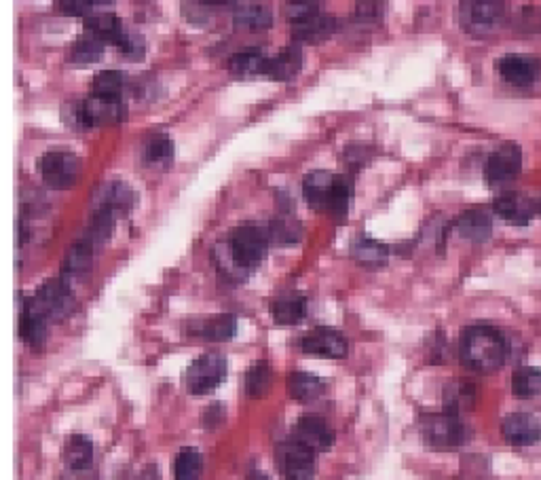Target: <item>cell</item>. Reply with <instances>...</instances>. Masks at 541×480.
<instances>
[{"label": "cell", "mask_w": 541, "mask_h": 480, "mask_svg": "<svg viewBox=\"0 0 541 480\" xmlns=\"http://www.w3.org/2000/svg\"><path fill=\"white\" fill-rule=\"evenodd\" d=\"M275 461L284 480H311L315 474V453L303 445H298L296 440L279 445Z\"/></svg>", "instance_id": "cell-4"}, {"label": "cell", "mask_w": 541, "mask_h": 480, "mask_svg": "<svg viewBox=\"0 0 541 480\" xmlns=\"http://www.w3.org/2000/svg\"><path fill=\"white\" fill-rule=\"evenodd\" d=\"M248 480H269L265 474H252Z\"/></svg>", "instance_id": "cell-31"}, {"label": "cell", "mask_w": 541, "mask_h": 480, "mask_svg": "<svg viewBox=\"0 0 541 480\" xmlns=\"http://www.w3.org/2000/svg\"><path fill=\"white\" fill-rule=\"evenodd\" d=\"M91 459V447L83 438L72 440L68 445V464L72 468H85Z\"/></svg>", "instance_id": "cell-29"}, {"label": "cell", "mask_w": 541, "mask_h": 480, "mask_svg": "<svg viewBox=\"0 0 541 480\" xmlns=\"http://www.w3.org/2000/svg\"><path fill=\"white\" fill-rule=\"evenodd\" d=\"M332 178L334 174L326 170H315L305 176L303 180V195L309 203V208L317 212H326L328 210V197L332 189Z\"/></svg>", "instance_id": "cell-16"}, {"label": "cell", "mask_w": 541, "mask_h": 480, "mask_svg": "<svg viewBox=\"0 0 541 480\" xmlns=\"http://www.w3.org/2000/svg\"><path fill=\"white\" fill-rule=\"evenodd\" d=\"M203 472V457L197 449H182L176 457V480H199Z\"/></svg>", "instance_id": "cell-26"}, {"label": "cell", "mask_w": 541, "mask_h": 480, "mask_svg": "<svg viewBox=\"0 0 541 480\" xmlns=\"http://www.w3.org/2000/svg\"><path fill=\"white\" fill-rule=\"evenodd\" d=\"M315 11H317L315 3H290L288 5V15H290L292 22L301 20V17H305L309 13H315Z\"/></svg>", "instance_id": "cell-30"}, {"label": "cell", "mask_w": 541, "mask_h": 480, "mask_svg": "<svg viewBox=\"0 0 541 480\" xmlns=\"http://www.w3.org/2000/svg\"><path fill=\"white\" fill-rule=\"evenodd\" d=\"M269 58L260 49H246L231 58V70L241 77L252 75H265Z\"/></svg>", "instance_id": "cell-22"}, {"label": "cell", "mask_w": 541, "mask_h": 480, "mask_svg": "<svg viewBox=\"0 0 541 480\" xmlns=\"http://www.w3.org/2000/svg\"><path fill=\"white\" fill-rule=\"evenodd\" d=\"M503 5L501 3H463L459 11V20L465 32L474 36H487L495 32L503 22Z\"/></svg>", "instance_id": "cell-6"}, {"label": "cell", "mask_w": 541, "mask_h": 480, "mask_svg": "<svg viewBox=\"0 0 541 480\" xmlns=\"http://www.w3.org/2000/svg\"><path fill=\"white\" fill-rule=\"evenodd\" d=\"M497 72L503 81L514 87H531L541 75V62L535 55L510 53L497 60Z\"/></svg>", "instance_id": "cell-8"}, {"label": "cell", "mask_w": 541, "mask_h": 480, "mask_svg": "<svg viewBox=\"0 0 541 480\" xmlns=\"http://www.w3.org/2000/svg\"><path fill=\"white\" fill-rule=\"evenodd\" d=\"M227 375V360L220 354H205L197 358L186 371V385L193 394H210Z\"/></svg>", "instance_id": "cell-5"}, {"label": "cell", "mask_w": 541, "mask_h": 480, "mask_svg": "<svg viewBox=\"0 0 541 480\" xmlns=\"http://www.w3.org/2000/svg\"><path fill=\"white\" fill-rule=\"evenodd\" d=\"M503 436L514 447L537 445L541 438V421L531 413H512L503 421Z\"/></svg>", "instance_id": "cell-11"}, {"label": "cell", "mask_w": 541, "mask_h": 480, "mask_svg": "<svg viewBox=\"0 0 541 480\" xmlns=\"http://www.w3.org/2000/svg\"><path fill=\"white\" fill-rule=\"evenodd\" d=\"M301 237H303L301 223H298V220H294V218H290V216H279L271 223L269 239H273L275 244L290 246V244H296Z\"/></svg>", "instance_id": "cell-25"}, {"label": "cell", "mask_w": 541, "mask_h": 480, "mask_svg": "<svg viewBox=\"0 0 541 480\" xmlns=\"http://www.w3.org/2000/svg\"><path fill=\"white\" fill-rule=\"evenodd\" d=\"M235 24L241 30H250V32H260L267 30L273 24V15L267 7L263 5H244L235 13Z\"/></svg>", "instance_id": "cell-23"}, {"label": "cell", "mask_w": 541, "mask_h": 480, "mask_svg": "<svg viewBox=\"0 0 541 480\" xmlns=\"http://www.w3.org/2000/svg\"><path fill=\"white\" fill-rule=\"evenodd\" d=\"M324 390L326 385L317 375L298 371L288 377V392L298 402H313L324 394Z\"/></svg>", "instance_id": "cell-19"}, {"label": "cell", "mask_w": 541, "mask_h": 480, "mask_svg": "<svg viewBox=\"0 0 541 480\" xmlns=\"http://www.w3.org/2000/svg\"><path fill=\"white\" fill-rule=\"evenodd\" d=\"M267 250H269V231L258 225H246L235 229L227 246V252L233 258V263L246 273L248 269L256 267L263 261L267 256Z\"/></svg>", "instance_id": "cell-2"}, {"label": "cell", "mask_w": 541, "mask_h": 480, "mask_svg": "<svg viewBox=\"0 0 541 480\" xmlns=\"http://www.w3.org/2000/svg\"><path fill=\"white\" fill-rule=\"evenodd\" d=\"M351 256L364 267H381L387 263L389 250L385 244L375 242V239L360 237L358 242H353L351 246Z\"/></svg>", "instance_id": "cell-20"}, {"label": "cell", "mask_w": 541, "mask_h": 480, "mask_svg": "<svg viewBox=\"0 0 541 480\" xmlns=\"http://www.w3.org/2000/svg\"><path fill=\"white\" fill-rule=\"evenodd\" d=\"M301 349L305 354L322 356V358H345L349 352V343L339 330L326 326L313 328L301 339Z\"/></svg>", "instance_id": "cell-9"}, {"label": "cell", "mask_w": 541, "mask_h": 480, "mask_svg": "<svg viewBox=\"0 0 541 480\" xmlns=\"http://www.w3.org/2000/svg\"><path fill=\"white\" fill-rule=\"evenodd\" d=\"M421 436L425 438L427 445L432 447H459L468 438V430H465L463 421L459 415L453 413H436V415H425L419 423Z\"/></svg>", "instance_id": "cell-3"}, {"label": "cell", "mask_w": 541, "mask_h": 480, "mask_svg": "<svg viewBox=\"0 0 541 480\" xmlns=\"http://www.w3.org/2000/svg\"><path fill=\"white\" fill-rule=\"evenodd\" d=\"M301 68H303V51L301 47L290 45L282 53L269 58L265 75L271 77L273 81H292L298 77Z\"/></svg>", "instance_id": "cell-14"}, {"label": "cell", "mask_w": 541, "mask_h": 480, "mask_svg": "<svg viewBox=\"0 0 541 480\" xmlns=\"http://www.w3.org/2000/svg\"><path fill=\"white\" fill-rule=\"evenodd\" d=\"M237 330V322L233 316H218L210 322H205L201 332L205 339H212V341H225V339H231L235 335Z\"/></svg>", "instance_id": "cell-28"}, {"label": "cell", "mask_w": 541, "mask_h": 480, "mask_svg": "<svg viewBox=\"0 0 541 480\" xmlns=\"http://www.w3.org/2000/svg\"><path fill=\"white\" fill-rule=\"evenodd\" d=\"M495 214L514 227H527L535 216V203L520 193H503L495 201Z\"/></svg>", "instance_id": "cell-13"}, {"label": "cell", "mask_w": 541, "mask_h": 480, "mask_svg": "<svg viewBox=\"0 0 541 480\" xmlns=\"http://www.w3.org/2000/svg\"><path fill=\"white\" fill-rule=\"evenodd\" d=\"M292 28H294L292 32H294L296 41L315 45V43H322V41L330 39L334 30H337V20L326 13L315 11V13L301 17V20L292 22Z\"/></svg>", "instance_id": "cell-12"}, {"label": "cell", "mask_w": 541, "mask_h": 480, "mask_svg": "<svg viewBox=\"0 0 541 480\" xmlns=\"http://www.w3.org/2000/svg\"><path fill=\"white\" fill-rule=\"evenodd\" d=\"M512 392L518 398H533L541 392V371L535 366H522L512 375Z\"/></svg>", "instance_id": "cell-24"}, {"label": "cell", "mask_w": 541, "mask_h": 480, "mask_svg": "<svg viewBox=\"0 0 541 480\" xmlns=\"http://www.w3.org/2000/svg\"><path fill=\"white\" fill-rule=\"evenodd\" d=\"M522 170V151L516 142L501 144L487 161V180L491 187H506Z\"/></svg>", "instance_id": "cell-7"}, {"label": "cell", "mask_w": 541, "mask_h": 480, "mask_svg": "<svg viewBox=\"0 0 541 480\" xmlns=\"http://www.w3.org/2000/svg\"><path fill=\"white\" fill-rule=\"evenodd\" d=\"M271 381H273V375H271V368L267 362H256L250 373L246 377V387H248V394L250 396H265L269 392L271 387Z\"/></svg>", "instance_id": "cell-27"}, {"label": "cell", "mask_w": 541, "mask_h": 480, "mask_svg": "<svg viewBox=\"0 0 541 480\" xmlns=\"http://www.w3.org/2000/svg\"><path fill=\"white\" fill-rule=\"evenodd\" d=\"M294 440L309 451H328L334 445V432L320 415H303L294 426Z\"/></svg>", "instance_id": "cell-10"}, {"label": "cell", "mask_w": 541, "mask_h": 480, "mask_svg": "<svg viewBox=\"0 0 541 480\" xmlns=\"http://www.w3.org/2000/svg\"><path fill=\"white\" fill-rule=\"evenodd\" d=\"M351 197H353V180L351 176L345 174H337L332 178V189H330V197H328V210L330 216L334 220H343L347 218L349 206H351Z\"/></svg>", "instance_id": "cell-18"}, {"label": "cell", "mask_w": 541, "mask_h": 480, "mask_svg": "<svg viewBox=\"0 0 541 480\" xmlns=\"http://www.w3.org/2000/svg\"><path fill=\"white\" fill-rule=\"evenodd\" d=\"M455 229L459 231L461 237L470 239V242H478V244L487 242L493 233V216L482 208L468 210L457 218Z\"/></svg>", "instance_id": "cell-15"}, {"label": "cell", "mask_w": 541, "mask_h": 480, "mask_svg": "<svg viewBox=\"0 0 541 480\" xmlns=\"http://www.w3.org/2000/svg\"><path fill=\"white\" fill-rule=\"evenodd\" d=\"M461 362L476 373H495L506 362L508 345L491 326H470L459 341Z\"/></svg>", "instance_id": "cell-1"}, {"label": "cell", "mask_w": 541, "mask_h": 480, "mask_svg": "<svg viewBox=\"0 0 541 480\" xmlns=\"http://www.w3.org/2000/svg\"><path fill=\"white\" fill-rule=\"evenodd\" d=\"M476 400V390L474 385L468 381H457L446 387L444 392V404H446V413L459 415L463 411H470Z\"/></svg>", "instance_id": "cell-21"}, {"label": "cell", "mask_w": 541, "mask_h": 480, "mask_svg": "<svg viewBox=\"0 0 541 480\" xmlns=\"http://www.w3.org/2000/svg\"><path fill=\"white\" fill-rule=\"evenodd\" d=\"M271 316L277 324L292 326L307 316V299L301 294H284L271 303Z\"/></svg>", "instance_id": "cell-17"}]
</instances>
